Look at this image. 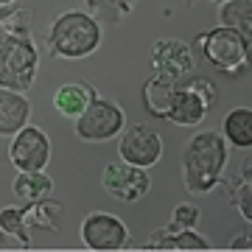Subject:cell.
Returning a JSON list of instances; mask_svg holds the SVG:
<instances>
[{
    "mask_svg": "<svg viewBox=\"0 0 252 252\" xmlns=\"http://www.w3.org/2000/svg\"><path fill=\"white\" fill-rule=\"evenodd\" d=\"M230 160L224 137L219 132H196L190 135L182 152V185L190 196H205L224 182V168Z\"/></svg>",
    "mask_w": 252,
    "mask_h": 252,
    "instance_id": "obj_1",
    "label": "cell"
},
{
    "mask_svg": "<svg viewBox=\"0 0 252 252\" xmlns=\"http://www.w3.org/2000/svg\"><path fill=\"white\" fill-rule=\"evenodd\" d=\"M45 45L56 59H87L101 48V23L90 11H64L51 23Z\"/></svg>",
    "mask_w": 252,
    "mask_h": 252,
    "instance_id": "obj_2",
    "label": "cell"
},
{
    "mask_svg": "<svg viewBox=\"0 0 252 252\" xmlns=\"http://www.w3.org/2000/svg\"><path fill=\"white\" fill-rule=\"evenodd\" d=\"M190 48H196L210 67H216L219 73H227V76H241L250 67L252 39L238 34L235 28L227 26L210 28L205 34H199Z\"/></svg>",
    "mask_w": 252,
    "mask_h": 252,
    "instance_id": "obj_3",
    "label": "cell"
},
{
    "mask_svg": "<svg viewBox=\"0 0 252 252\" xmlns=\"http://www.w3.org/2000/svg\"><path fill=\"white\" fill-rule=\"evenodd\" d=\"M39 70V51L31 34H9L0 45V87L28 93Z\"/></svg>",
    "mask_w": 252,
    "mask_h": 252,
    "instance_id": "obj_4",
    "label": "cell"
},
{
    "mask_svg": "<svg viewBox=\"0 0 252 252\" xmlns=\"http://www.w3.org/2000/svg\"><path fill=\"white\" fill-rule=\"evenodd\" d=\"M126 126V112L121 109V104L109 98H93L90 107L84 109L76 121H73V129L79 140L84 143H104V140H112L124 132Z\"/></svg>",
    "mask_w": 252,
    "mask_h": 252,
    "instance_id": "obj_5",
    "label": "cell"
},
{
    "mask_svg": "<svg viewBox=\"0 0 252 252\" xmlns=\"http://www.w3.org/2000/svg\"><path fill=\"white\" fill-rule=\"evenodd\" d=\"M101 185L112 199L124 202V205H135L149 193L152 188V177L146 168L140 165H132L126 160H118V162H109L104 165V174H101Z\"/></svg>",
    "mask_w": 252,
    "mask_h": 252,
    "instance_id": "obj_6",
    "label": "cell"
},
{
    "mask_svg": "<svg viewBox=\"0 0 252 252\" xmlns=\"http://www.w3.org/2000/svg\"><path fill=\"white\" fill-rule=\"evenodd\" d=\"M81 244L87 250H98V252H115L129 247V230H126L124 219L104 213V210H93L81 219L79 227Z\"/></svg>",
    "mask_w": 252,
    "mask_h": 252,
    "instance_id": "obj_7",
    "label": "cell"
},
{
    "mask_svg": "<svg viewBox=\"0 0 252 252\" xmlns=\"http://www.w3.org/2000/svg\"><path fill=\"white\" fill-rule=\"evenodd\" d=\"M118 154H121V160L132 162V165L152 168L162 157V137L149 124L124 126V132L118 137Z\"/></svg>",
    "mask_w": 252,
    "mask_h": 252,
    "instance_id": "obj_8",
    "label": "cell"
},
{
    "mask_svg": "<svg viewBox=\"0 0 252 252\" xmlns=\"http://www.w3.org/2000/svg\"><path fill=\"white\" fill-rule=\"evenodd\" d=\"M9 160L17 171H45L51 162V137L39 126L26 124L11 140Z\"/></svg>",
    "mask_w": 252,
    "mask_h": 252,
    "instance_id": "obj_9",
    "label": "cell"
},
{
    "mask_svg": "<svg viewBox=\"0 0 252 252\" xmlns=\"http://www.w3.org/2000/svg\"><path fill=\"white\" fill-rule=\"evenodd\" d=\"M216 101L207 98L205 93H199L193 84L188 81V76L177 84L171 101H168V109H165V121H171L174 126H182V129H193L207 118L210 107Z\"/></svg>",
    "mask_w": 252,
    "mask_h": 252,
    "instance_id": "obj_10",
    "label": "cell"
},
{
    "mask_svg": "<svg viewBox=\"0 0 252 252\" xmlns=\"http://www.w3.org/2000/svg\"><path fill=\"white\" fill-rule=\"evenodd\" d=\"M152 67L154 73H162L174 81H182L193 73V48L182 39H157L152 48Z\"/></svg>",
    "mask_w": 252,
    "mask_h": 252,
    "instance_id": "obj_11",
    "label": "cell"
},
{
    "mask_svg": "<svg viewBox=\"0 0 252 252\" xmlns=\"http://www.w3.org/2000/svg\"><path fill=\"white\" fill-rule=\"evenodd\" d=\"M31 118V101L26 93L0 87V137H14Z\"/></svg>",
    "mask_w": 252,
    "mask_h": 252,
    "instance_id": "obj_12",
    "label": "cell"
},
{
    "mask_svg": "<svg viewBox=\"0 0 252 252\" xmlns=\"http://www.w3.org/2000/svg\"><path fill=\"white\" fill-rule=\"evenodd\" d=\"M93 98H98V90L93 84H87V81H67V84H62L54 93V109L59 115L76 121L84 109L90 107Z\"/></svg>",
    "mask_w": 252,
    "mask_h": 252,
    "instance_id": "obj_13",
    "label": "cell"
},
{
    "mask_svg": "<svg viewBox=\"0 0 252 252\" xmlns=\"http://www.w3.org/2000/svg\"><path fill=\"white\" fill-rule=\"evenodd\" d=\"M143 250H213V244H210V238L196 233L193 227H188V230L162 227V230H154L149 235Z\"/></svg>",
    "mask_w": 252,
    "mask_h": 252,
    "instance_id": "obj_14",
    "label": "cell"
},
{
    "mask_svg": "<svg viewBox=\"0 0 252 252\" xmlns=\"http://www.w3.org/2000/svg\"><path fill=\"white\" fill-rule=\"evenodd\" d=\"M177 84H180V81L168 79V76H162V73H152V76L146 79L140 95H143V107L149 109V115L165 118V109H168V101H171Z\"/></svg>",
    "mask_w": 252,
    "mask_h": 252,
    "instance_id": "obj_15",
    "label": "cell"
},
{
    "mask_svg": "<svg viewBox=\"0 0 252 252\" xmlns=\"http://www.w3.org/2000/svg\"><path fill=\"white\" fill-rule=\"evenodd\" d=\"M11 193L23 205H34L54 193V180L45 171H17V177L11 180Z\"/></svg>",
    "mask_w": 252,
    "mask_h": 252,
    "instance_id": "obj_16",
    "label": "cell"
},
{
    "mask_svg": "<svg viewBox=\"0 0 252 252\" xmlns=\"http://www.w3.org/2000/svg\"><path fill=\"white\" fill-rule=\"evenodd\" d=\"M221 137H224V143L250 152V146H252V109L250 107L230 109L224 115V121H221Z\"/></svg>",
    "mask_w": 252,
    "mask_h": 252,
    "instance_id": "obj_17",
    "label": "cell"
},
{
    "mask_svg": "<svg viewBox=\"0 0 252 252\" xmlns=\"http://www.w3.org/2000/svg\"><path fill=\"white\" fill-rule=\"evenodd\" d=\"M64 216V205L56 202V199L45 196L34 202V205H26V221L28 230H48V233H59V221Z\"/></svg>",
    "mask_w": 252,
    "mask_h": 252,
    "instance_id": "obj_18",
    "label": "cell"
},
{
    "mask_svg": "<svg viewBox=\"0 0 252 252\" xmlns=\"http://www.w3.org/2000/svg\"><path fill=\"white\" fill-rule=\"evenodd\" d=\"M219 23L235 28L238 34L252 39V0H227L219 6Z\"/></svg>",
    "mask_w": 252,
    "mask_h": 252,
    "instance_id": "obj_19",
    "label": "cell"
},
{
    "mask_svg": "<svg viewBox=\"0 0 252 252\" xmlns=\"http://www.w3.org/2000/svg\"><path fill=\"white\" fill-rule=\"evenodd\" d=\"M0 230L9 235V238H17L23 250H31V230H28L26 221V205L23 207H0Z\"/></svg>",
    "mask_w": 252,
    "mask_h": 252,
    "instance_id": "obj_20",
    "label": "cell"
},
{
    "mask_svg": "<svg viewBox=\"0 0 252 252\" xmlns=\"http://www.w3.org/2000/svg\"><path fill=\"white\" fill-rule=\"evenodd\" d=\"M244 177L235 182H227L230 185V202H233L235 207H238V213H241V219L250 224L252 221V182H250V157L244 160L241 165Z\"/></svg>",
    "mask_w": 252,
    "mask_h": 252,
    "instance_id": "obj_21",
    "label": "cell"
},
{
    "mask_svg": "<svg viewBox=\"0 0 252 252\" xmlns=\"http://www.w3.org/2000/svg\"><path fill=\"white\" fill-rule=\"evenodd\" d=\"M135 3H137V0H87L93 17H95V14H101V17L112 20V23L124 20L129 11L135 9Z\"/></svg>",
    "mask_w": 252,
    "mask_h": 252,
    "instance_id": "obj_22",
    "label": "cell"
},
{
    "mask_svg": "<svg viewBox=\"0 0 252 252\" xmlns=\"http://www.w3.org/2000/svg\"><path fill=\"white\" fill-rule=\"evenodd\" d=\"M199 221V207L196 205H177L171 213V221H168V230H188V227H193Z\"/></svg>",
    "mask_w": 252,
    "mask_h": 252,
    "instance_id": "obj_23",
    "label": "cell"
},
{
    "mask_svg": "<svg viewBox=\"0 0 252 252\" xmlns=\"http://www.w3.org/2000/svg\"><path fill=\"white\" fill-rule=\"evenodd\" d=\"M252 247V238L250 233H241V235H235L233 241H230V250H250Z\"/></svg>",
    "mask_w": 252,
    "mask_h": 252,
    "instance_id": "obj_24",
    "label": "cell"
},
{
    "mask_svg": "<svg viewBox=\"0 0 252 252\" xmlns=\"http://www.w3.org/2000/svg\"><path fill=\"white\" fill-rule=\"evenodd\" d=\"M9 34H17V31H14L9 23H3V20H0V45L6 42V36H9Z\"/></svg>",
    "mask_w": 252,
    "mask_h": 252,
    "instance_id": "obj_25",
    "label": "cell"
},
{
    "mask_svg": "<svg viewBox=\"0 0 252 252\" xmlns=\"http://www.w3.org/2000/svg\"><path fill=\"white\" fill-rule=\"evenodd\" d=\"M0 250H9V235L0 230Z\"/></svg>",
    "mask_w": 252,
    "mask_h": 252,
    "instance_id": "obj_26",
    "label": "cell"
},
{
    "mask_svg": "<svg viewBox=\"0 0 252 252\" xmlns=\"http://www.w3.org/2000/svg\"><path fill=\"white\" fill-rule=\"evenodd\" d=\"M11 3H17V0H0V6H11Z\"/></svg>",
    "mask_w": 252,
    "mask_h": 252,
    "instance_id": "obj_27",
    "label": "cell"
},
{
    "mask_svg": "<svg viewBox=\"0 0 252 252\" xmlns=\"http://www.w3.org/2000/svg\"><path fill=\"white\" fill-rule=\"evenodd\" d=\"M210 3H219V6H221V3H227V0H210Z\"/></svg>",
    "mask_w": 252,
    "mask_h": 252,
    "instance_id": "obj_28",
    "label": "cell"
}]
</instances>
